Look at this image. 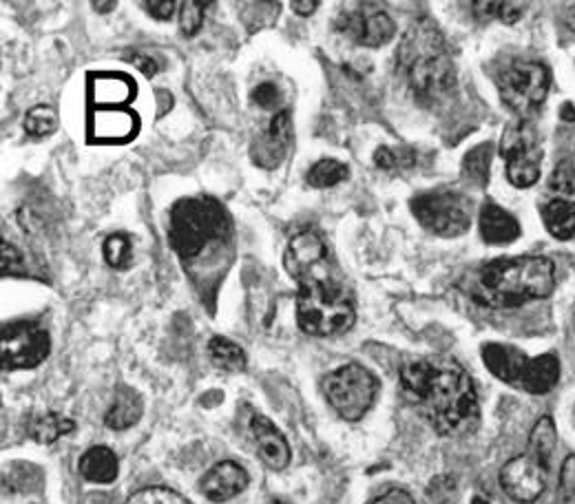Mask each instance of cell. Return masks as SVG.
Here are the masks:
<instances>
[{
	"label": "cell",
	"instance_id": "obj_17",
	"mask_svg": "<svg viewBox=\"0 0 575 504\" xmlns=\"http://www.w3.org/2000/svg\"><path fill=\"white\" fill-rule=\"evenodd\" d=\"M250 432H253V436H255V443H257L261 460H264L270 469H286L288 467L290 447L286 443L284 434H281L266 416L255 414L253 418H250Z\"/></svg>",
	"mask_w": 575,
	"mask_h": 504
},
{
	"label": "cell",
	"instance_id": "obj_40",
	"mask_svg": "<svg viewBox=\"0 0 575 504\" xmlns=\"http://www.w3.org/2000/svg\"><path fill=\"white\" fill-rule=\"evenodd\" d=\"M129 60L144 73V76L153 78L155 73H158V62H155L151 56H146V54H133Z\"/></svg>",
	"mask_w": 575,
	"mask_h": 504
},
{
	"label": "cell",
	"instance_id": "obj_9",
	"mask_svg": "<svg viewBox=\"0 0 575 504\" xmlns=\"http://www.w3.org/2000/svg\"><path fill=\"white\" fill-rule=\"evenodd\" d=\"M500 155L507 164L509 182L527 188L538 182L542 166V142L529 120L507 126L500 142Z\"/></svg>",
	"mask_w": 575,
	"mask_h": 504
},
{
	"label": "cell",
	"instance_id": "obj_1",
	"mask_svg": "<svg viewBox=\"0 0 575 504\" xmlns=\"http://www.w3.org/2000/svg\"><path fill=\"white\" fill-rule=\"evenodd\" d=\"M401 390L441 436H467L478 427L476 387L456 361L445 356L421 359L401 370Z\"/></svg>",
	"mask_w": 575,
	"mask_h": 504
},
{
	"label": "cell",
	"instance_id": "obj_16",
	"mask_svg": "<svg viewBox=\"0 0 575 504\" xmlns=\"http://www.w3.org/2000/svg\"><path fill=\"white\" fill-rule=\"evenodd\" d=\"M248 487V474L237 462H217L202 478V493L211 502H226Z\"/></svg>",
	"mask_w": 575,
	"mask_h": 504
},
{
	"label": "cell",
	"instance_id": "obj_43",
	"mask_svg": "<svg viewBox=\"0 0 575 504\" xmlns=\"http://www.w3.org/2000/svg\"><path fill=\"white\" fill-rule=\"evenodd\" d=\"M562 115H564V120H567V122H575V109L571 107V104H564Z\"/></svg>",
	"mask_w": 575,
	"mask_h": 504
},
{
	"label": "cell",
	"instance_id": "obj_45",
	"mask_svg": "<svg viewBox=\"0 0 575 504\" xmlns=\"http://www.w3.org/2000/svg\"><path fill=\"white\" fill-rule=\"evenodd\" d=\"M472 504H489V500L483 498V496H476V498L472 500Z\"/></svg>",
	"mask_w": 575,
	"mask_h": 504
},
{
	"label": "cell",
	"instance_id": "obj_29",
	"mask_svg": "<svg viewBox=\"0 0 575 504\" xmlns=\"http://www.w3.org/2000/svg\"><path fill=\"white\" fill-rule=\"evenodd\" d=\"M104 259L115 270H127L133 261L131 241L124 235H111L104 241Z\"/></svg>",
	"mask_w": 575,
	"mask_h": 504
},
{
	"label": "cell",
	"instance_id": "obj_41",
	"mask_svg": "<svg viewBox=\"0 0 575 504\" xmlns=\"http://www.w3.org/2000/svg\"><path fill=\"white\" fill-rule=\"evenodd\" d=\"M292 12H297L299 16H310L315 9L319 7L317 0H295V3H290Z\"/></svg>",
	"mask_w": 575,
	"mask_h": 504
},
{
	"label": "cell",
	"instance_id": "obj_36",
	"mask_svg": "<svg viewBox=\"0 0 575 504\" xmlns=\"http://www.w3.org/2000/svg\"><path fill=\"white\" fill-rule=\"evenodd\" d=\"M560 496L567 504H575V454L560 469Z\"/></svg>",
	"mask_w": 575,
	"mask_h": 504
},
{
	"label": "cell",
	"instance_id": "obj_34",
	"mask_svg": "<svg viewBox=\"0 0 575 504\" xmlns=\"http://www.w3.org/2000/svg\"><path fill=\"white\" fill-rule=\"evenodd\" d=\"M204 9H206V5L193 3V0H188V3L180 5V27H182L184 36H195L197 31H200V27L204 23Z\"/></svg>",
	"mask_w": 575,
	"mask_h": 504
},
{
	"label": "cell",
	"instance_id": "obj_6",
	"mask_svg": "<svg viewBox=\"0 0 575 504\" xmlns=\"http://www.w3.org/2000/svg\"><path fill=\"white\" fill-rule=\"evenodd\" d=\"M496 84L500 98L514 111L520 120L531 118L542 102L547 100L551 76L549 69L538 60L516 58L500 67Z\"/></svg>",
	"mask_w": 575,
	"mask_h": 504
},
{
	"label": "cell",
	"instance_id": "obj_4",
	"mask_svg": "<svg viewBox=\"0 0 575 504\" xmlns=\"http://www.w3.org/2000/svg\"><path fill=\"white\" fill-rule=\"evenodd\" d=\"M226 215L208 199H184L171 213L169 237L182 259L200 255L206 244L222 239L226 233Z\"/></svg>",
	"mask_w": 575,
	"mask_h": 504
},
{
	"label": "cell",
	"instance_id": "obj_38",
	"mask_svg": "<svg viewBox=\"0 0 575 504\" xmlns=\"http://www.w3.org/2000/svg\"><path fill=\"white\" fill-rule=\"evenodd\" d=\"M142 7L149 12V16L158 18V20H169L175 12V3H169V0H151V3H142Z\"/></svg>",
	"mask_w": 575,
	"mask_h": 504
},
{
	"label": "cell",
	"instance_id": "obj_25",
	"mask_svg": "<svg viewBox=\"0 0 575 504\" xmlns=\"http://www.w3.org/2000/svg\"><path fill=\"white\" fill-rule=\"evenodd\" d=\"M208 356L219 370L226 372H242L246 367V354L239 348L237 343L224 339V336H215V339L208 343Z\"/></svg>",
	"mask_w": 575,
	"mask_h": 504
},
{
	"label": "cell",
	"instance_id": "obj_23",
	"mask_svg": "<svg viewBox=\"0 0 575 504\" xmlns=\"http://www.w3.org/2000/svg\"><path fill=\"white\" fill-rule=\"evenodd\" d=\"M491 155H494V146L489 142L478 144L476 149L469 151L463 160V180L474 188H485L489 182V168H491Z\"/></svg>",
	"mask_w": 575,
	"mask_h": 504
},
{
	"label": "cell",
	"instance_id": "obj_37",
	"mask_svg": "<svg viewBox=\"0 0 575 504\" xmlns=\"http://www.w3.org/2000/svg\"><path fill=\"white\" fill-rule=\"evenodd\" d=\"M250 98H253V102L261 109H275L281 102V93L273 82H261L253 89V96Z\"/></svg>",
	"mask_w": 575,
	"mask_h": 504
},
{
	"label": "cell",
	"instance_id": "obj_31",
	"mask_svg": "<svg viewBox=\"0 0 575 504\" xmlns=\"http://www.w3.org/2000/svg\"><path fill=\"white\" fill-rule=\"evenodd\" d=\"M474 12L483 18H498L503 23H516L525 12V5L518 3H474Z\"/></svg>",
	"mask_w": 575,
	"mask_h": 504
},
{
	"label": "cell",
	"instance_id": "obj_15",
	"mask_svg": "<svg viewBox=\"0 0 575 504\" xmlns=\"http://www.w3.org/2000/svg\"><path fill=\"white\" fill-rule=\"evenodd\" d=\"M483 361L487 365V370L496 378H500V381L514 387H522L531 356L520 352L518 348H511V345L487 343L483 348Z\"/></svg>",
	"mask_w": 575,
	"mask_h": 504
},
{
	"label": "cell",
	"instance_id": "obj_28",
	"mask_svg": "<svg viewBox=\"0 0 575 504\" xmlns=\"http://www.w3.org/2000/svg\"><path fill=\"white\" fill-rule=\"evenodd\" d=\"M345 180H348V166L337 160H321L308 173V184L312 188H332Z\"/></svg>",
	"mask_w": 575,
	"mask_h": 504
},
{
	"label": "cell",
	"instance_id": "obj_24",
	"mask_svg": "<svg viewBox=\"0 0 575 504\" xmlns=\"http://www.w3.org/2000/svg\"><path fill=\"white\" fill-rule=\"evenodd\" d=\"M556 445H558L556 425H553L551 416H542L536 423V427L531 429L527 451L536 458H540L542 462H547V465L551 467L553 454H556Z\"/></svg>",
	"mask_w": 575,
	"mask_h": 504
},
{
	"label": "cell",
	"instance_id": "obj_13",
	"mask_svg": "<svg viewBox=\"0 0 575 504\" xmlns=\"http://www.w3.org/2000/svg\"><path fill=\"white\" fill-rule=\"evenodd\" d=\"M549 471L551 467L547 462H542L527 451V454L511 458L507 465L500 469V487H503V491L514 502H536L547 489Z\"/></svg>",
	"mask_w": 575,
	"mask_h": 504
},
{
	"label": "cell",
	"instance_id": "obj_12",
	"mask_svg": "<svg viewBox=\"0 0 575 504\" xmlns=\"http://www.w3.org/2000/svg\"><path fill=\"white\" fill-rule=\"evenodd\" d=\"M337 29L363 47H383L396 34L392 16L374 3H357L343 9L337 18Z\"/></svg>",
	"mask_w": 575,
	"mask_h": 504
},
{
	"label": "cell",
	"instance_id": "obj_8",
	"mask_svg": "<svg viewBox=\"0 0 575 504\" xmlns=\"http://www.w3.org/2000/svg\"><path fill=\"white\" fill-rule=\"evenodd\" d=\"M412 213L438 237H458L472 224V202L454 191H432L412 199Z\"/></svg>",
	"mask_w": 575,
	"mask_h": 504
},
{
	"label": "cell",
	"instance_id": "obj_33",
	"mask_svg": "<svg viewBox=\"0 0 575 504\" xmlns=\"http://www.w3.org/2000/svg\"><path fill=\"white\" fill-rule=\"evenodd\" d=\"M551 191H556L560 195H575V162L573 160H562L556 164L553 173L549 177Z\"/></svg>",
	"mask_w": 575,
	"mask_h": 504
},
{
	"label": "cell",
	"instance_id": "obj_44",
	"mask_svg": "<svg viewBox=\"0 0 575 504\" xmlns=\"http://www.w3.org/2000/svg\"><path fill=\"white\" fill-rule=\"evenodd\" d=\"M569 25L575 29V5H571V14H569Z\"/></svg>",
	"mask_w": 575,
	"mask_h": 504
},
{
	"label": "cell",
	"instance_id": "obj_7",
	"mask_svg": "<svg viewBox=\"0 0 575 504\" xmlns=\"http://www.w3.org/2000/svg\"><path fill=\"white\" fill-rule=\"evenodd\" d=\"M323 392H326V398L334 412L343 420H359L368 414L370 407L374 405L379 383H376V378L368 367L359 363H348L326 376Z\"/></svg>",
	"mask_w": 575,
	"mask_h": 504
},
{
	"label": "cell",
	"instance_id": "obj_27",
	"mask_svg": "<svg viewBox=\"0 0 575 504\" xmlns=\"http://www.w3.org/2000/svg\"><path fill=\"white\" fill-rule=\"evenodd\" d=\"M418 162V153L410 146H381L374 153V164L381 171H403V168H412Z\"/></svg>",
	"mask_w": 575,
	"mask_h": 504
},
{
	"label": "cell",
	"instance_id": "obj_2",
	"mask_svg": "<svg viewBox=\"0 0 575 504\" xmlns=\"http://www.w3.org/2000/svg\"><path fill=\"white\" fill-rule=\"evenodd\" d=\"M556 286V270L547 257L498 259L480 268L469 281L474 299L489 308H516L545 299Z\"/></svg>",
	"mask_w": 575,
	"mask_h": 504
},
{
	"label": "cell",
	"instance_id": "obj_20",
	"mask_svg": "<svg viewBox=\"0 0 575 504\" xmlns=\"http://www.w3.org/2000/svg\"><path fill=\"white\" fill-rule=\"evenodd\" d=\"M142 412L144 405L140 394L133 392L131 387H120V390L115 392V401L111 409L107 412V416H104V423H107V427L115 429V432H122V429H129L138 423L142 418Z\"/></svg>",
	"mask_w": 575,
	"mask_h": 504
},
{
	"label": "cell",
	"instance_id": "obj_30",
	"mask_svg": "<svg viewBox=\"0 0 575 504\" xmlns=\"http://www.w3.org/2000/svg\"><path fill=\"white\" fill-rule=\"evenodd\" d=\"M58 129V115L51 107H34L25 118V131L36 138H45Z\"/></svg>",
	"mask_w": 575,
	"mask_h": 504
},
{
	"label": "cell",
	"instance_id": "obj_32",
	"mask_svg": "<svg viewBox=\"0 0 575 504\" xmlns=\"http://www.w3.org/2000/svg\"><path fill=\"white\" fill-rule=\"evenodd\" d=\"M127 504H191L180 493L166 487H151L142 489L129 498Z\"/></svg>",
	"mask_w": 575,
	"mask_h": 504
},
{
	"label": "cell",
	"instance_id": "obj_47",
	"mask_svg": "<svg viewBox=\"0 0 575 504\" xmlns=\"http://www.w3.org/2000/svg\"><path fill=\"white\" fill-rule=\"evenodd\" d=\"M573 319H575V310H573Z\"/></svg>",
	"mask_w": 575,
	"mask_h": 504
},
{
	"label": "cell",
	"instance_id": "obj_18",
	"mask_svg": "<svg viewBox=\"0 0 575 504\" xmlns=\"http://www.w3.org/2000/svg\"><path fill=\"white\" fill-rule=\"evenodd\" d=\"M480 235L491 246H505L520 237L518 219L494 202L480 208Z\"/></svg>",
	"mask_w": 575,
	"mask_h": 504
},
{
	"label": "cell",
	"instance_id": "obj_3",
	"mask_svg": "<svg viewBox=\"0 0 575 504\" xmlns=\"http://www.w3.org/2000/svg\"><path fill=\"white\" fill-rule=\"evenodd\" d=\"M396 60L414 96L423 102L441 100L454 89L456 71L452 56L441 29L430 18H418L407 27Z\"/></svg>",
	"mask_w": 575,
	"mask_h": 504
},
{
	"label": "cell",
	"instance_id": "obj_19",
	"mask_svg": "<svg viewBox=\"0 0 575 504\" xmlns=\"http://www.w3.org/2000/svg\"><path fill=\"white\" fill-rule=\"evenodd\" d=\"M560 381V361L553 354L533 356L527 367L525 381H522L520 390L529 394H547Z\"/></svg>",
	"mask_w": 575,
	"mask_h": 504
},
{
	"label": "cell",
	"instance_id": "obj_42",
	"mask_svg": "<svg viewBox=\"0 0 575 504\" xmlns=\"http://www.w3.org/2000/svg\"><path fill=\"white\" fill-rule=\"evenodd\" d=\"M115 7H118L115 3H93V9H96V12H113Z\"/></svg>",
	"mask_w": 575,
	"mask_h": 504
},
{
	"label": "cell",
	"instance_id": "obj_21",
	"mask_svg": "<svg viewBox=\"0 0 575 504\" xmlns=\"http://www.w3.org/2000/svg\"><path fill=\"white\" fill-rule=\"evenodd\" d=\"M80 474L96 485H109L118 478V456L109 447H91L80 458Z\"/></svg>",
	"mask_w": 575,
	"mask_h": 504
},
{
	"label": "cell",
	"instance_id": "obj_14",
	"mask_svg": "<svg viewBox=\"0 0 575 504\" xmlns=\"http://www.w3.org/2000/svg\"><path fill=\"white\" fill-rule=\"evenodd\" d=\"M292 146V120L288 111L277 113L270 120L268 129L257 135L253 146H250V157L259 168L273 171L286 160V155Z\"/></svg>",
	"mask_w": 575,
	"mask_h": 504
},
{
	"label": "cell",
	"instance_id": "obj_46",
	"mask_svg": "<svg viewBox=\"0 0 575 504\" xmlns=\"http://www.w3.org/2000/svg\"><path fill=\"white\" fill-rule=\"evenodd\" d=\"M273 504H284V502H273Z\"/></svg>",
	"mask_w": 575,
	"mask_h": 504
},
{
	"label": "cell",
	"instance_id": "obj_5",
	"mask_svg": "<svg viewBox=\"0 0 575 504\" xmlns=\"http://www.w3.org/2000/svg\"><path fill=\"white\" fill-rule=\"evenodd\" d=\"M299 328L312 336H332L352 328L354 308L337 283L299 288Z\"/></svg>",
	"mask_w": 575,
	"mask_h": 504
},
{
	"label": "cell",
	"instance_id": "obj_26",
	"mask_svg": "<svg viewBox=\"0 0 575 504\" xmlns=\"http://www.w3.org/2000/svg\"><path fill=\"white\" fill-rule=\"evenodd\" d=\"M73 420L60 416V414H45V416H38L34 423L29 427V434L34 440L43 445L54 443L60 436L71 434L73 432Z\"/></svg>",
	"mask_w": 575,
	"mask_h": 504
},
{
	"label": "cell",
	"instance_id": "obj_10",
	"mask_svg": "<svg viewBox=\"0 0 575 504\" xmlns=\"http://www.w3.org/2000/svg\"><path fill=\"white\" fill-rule=\"evenodd\" d=\"M286 270L292 279H297L299 288L308 286H328L334 283L328 248L317 233H299L292 237L286 250Z\"/></svg>",
	"mask_w": 575,
	"mask_h": 504
},
{
	"label": "cell",
	"instance_id": "obj_11",
	"mask_svg": "<svg viewBox=\"0 0 575 504\" xmlns=\"http://www.w3.org/2000/svg\"><path fill=\"white\" fill-rule=\"evenodd\" d=\"M49 334L36 323L18 321L5 325L0 356L5 370H34L49 356Z\"/></svg>",
	"mask_w": 575,
	"mask_h": 504
},
{
	"label": "cell",
	"instance_id": "obj_39",
	"mask_svg": "<svg viewBox=\"0 0 575 504\" xmlns=\"http://www.w3.org/2000/svg\"><path fill=\"white\" fill-rule=\"evenodd\" d=\"M372 504H416L412 500L410 493H405L401 489H392L388 493H383L381 498H376Z\"/></svg>",
	"mask_w": 575,
	"mask_h": 504
},
{
	"label": "cell",
	"instance_id": "obj_22",
	"mask_svg": "<svg viewBox=\"0 0 575 504\" xmlns=\"http://www.w3.org/2000/svg\"><path fill=\"white\" fill-rule=\"evenodd\" d=\"M540 213L542 222L556 239H571L575 235V202L571 199H551Z\"/></svg>",
	"mask_w": 575,
	"mask_h": 504
},
{
	"label": "cell",
	"instance_id": "obj_35",
	"mask_svg": "<svg viewBox=\"0 0 575 504\" xmlns=\"http://www.w3.org/2000/svg\"><path fill=\"white\" fill-rule=\"evenodd\" d=\"M0 252H3L0 270H3L5 277H25L27 275L23 257H20V252L12 244H9V241L3 239V244H0Z\"/></svg>",
	"mask_w": 575,
	"mask_h": 504
}]
</instances>
